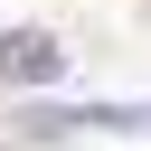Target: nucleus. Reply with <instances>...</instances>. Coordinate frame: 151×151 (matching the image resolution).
I'll use <instances>...</instances> for the list:
<instances>
[{"label":"nucleus","mask_w":151,"mask_h":151,"mask_svg":"<svg viewBox=\"0 0 151 151\" xmlns=\"http://www.w3.org/2000/svg\"><path fill=\"white\" fill-rule=\"evenodd\" d=\"M57 76H66V47L47 28H9L0 38V85H57Z\"/></svg>","instance_id":"1"}]
</instances>
